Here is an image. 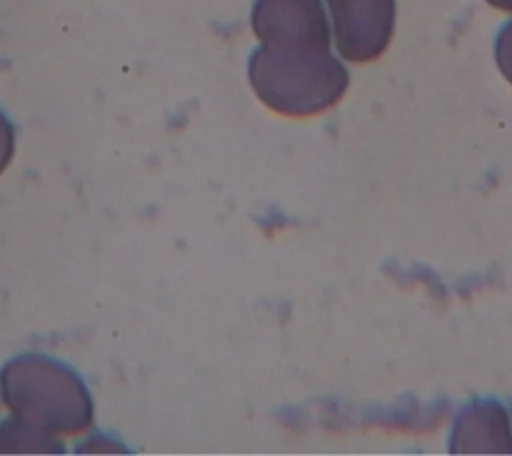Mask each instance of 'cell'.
<instances>
[{
  "mask_svg": "<svg viewBox=\"0 0 512 456\" xmlns=\"http://www.w3.org/2000/svg\"><path fill=\"white\" fill-rule=\"evenodd\" d=\"M0 394L12 416L54 434H80L92 426L94 406L84 380L50 356L8 360L0 370Z\"/></svg>",
  "mask_w": 512,
  "mask_h": 456,
  "instance_id": "cell-1",
  "label": "cell"
},
{
  "mask_svg": "<svg viewBox=\"0 0 512 456\" xmlns=\"http://www.w3.org/2000/svg\"><path fill=\"white\" fill-rule=\"evenodd\" d=\"M248 80L256 96L284 116H314L342 100L350 74L330 50H274L250 54Z\"/></svg>",
  "mask_w": 512,
  "mask_h": 456,
  "instance_id": "cell-2",
  "label": "cell"
},
{
  "mask_svg": "<svg viewBox=\"0 0 512 456\" xmlns=\"http://www.w3.org/2000/svg\"><path fill=\"white\" fill-rule=\"evenodd\" d=\"M250 24L266 48L330 50V24L322 0H256Z\"/></svg>",
  "mask_w": 512,
  "mask_h": 456,
  "instance_id": "cell-3",
  "label": "cell"
},
{
  "mask_svg": "<svg viewBox=\"0 0 512 456\" xmlns=\"http://www.w3.org/2000/svg\"><path fill=\"white\" fill-rule=\"evenodd\" d=\"M338 54L356 64L388 48L396 26V0H326Z\"/></svg>",
  "mask_w": 512,
  "mask_h": 456,
  "instance_id": "cell-4",
  "label": "cell"
},
{
  "mask_svg": "<svg viewBox=\"0 0 512 456\" xmlns=\"http://www.w3.org/2000/svg\"><path fill=\"white\" fill-rule=\"evenodd\" d=\"M452 454H512V426L506 408L492 398H476L460 408L452 424Z\"/></svg>",
  "mask_w": 512,
  "mask_h": 456,
  "instance_id": "cell-5",
  "label": "cell"
},
{
  "mask_svg": "<svg viewBox=\"0 0 512 456\" xmlns=\"http://www.w3.org/2000/svg\"><path fill=\"white\" fill-rule=\"evenodd\" d=\"M60 438L24 418L12 416L0 424V454H62Z\"/></svg>",
  "mask_w": 512,
  "mask_h": 456,
  "instance_id": "cell-6",
  "label": "cell"
},
{
  "mask_svg": "<svg viewBox=\"0 0 512 456\" xmlns=\"http://www.w3.org/2000/svg\"><path fill=\"white\" fill-rule=\"evenodd\" d=\"M494 60L500 74L512 84V18L506 20L496 34Z\"/></svg>",
  "mask_w": 512,
  "mask_h": 456,
  "instance_id": "cell-7",
  "label": "cell"
},
{
  "mask_svg": "<svg viewBox=\"0 0 512 456\" xmlns=\"http://www.w3.org/2000/svg\"><path fill=\"white\" fill-rule=\"evenodd\" d=\"M16 146V132L14 124L8 120V116L0 110V174L8 168Z\"/></svg>",
  "mask_w": 512,
  "mask_h": 456,
  "instance_id": "cell-8",
  "label": "cell"
},
{
  "mask_svg": "<svg viewBox=\"0 0 512 456\" xmlns=\"http://www.w3.org/2000/svg\"><path fill=\"white\" fill-rule=\"evenodd\" d=\"M488 6L502 10V12H512V0H484Z\"/></svg>",
  "mask_w": 512,
  "mask_h": 456,
  "instance_id": "cell-9",
  "label": "cell"
}]
</instances>
